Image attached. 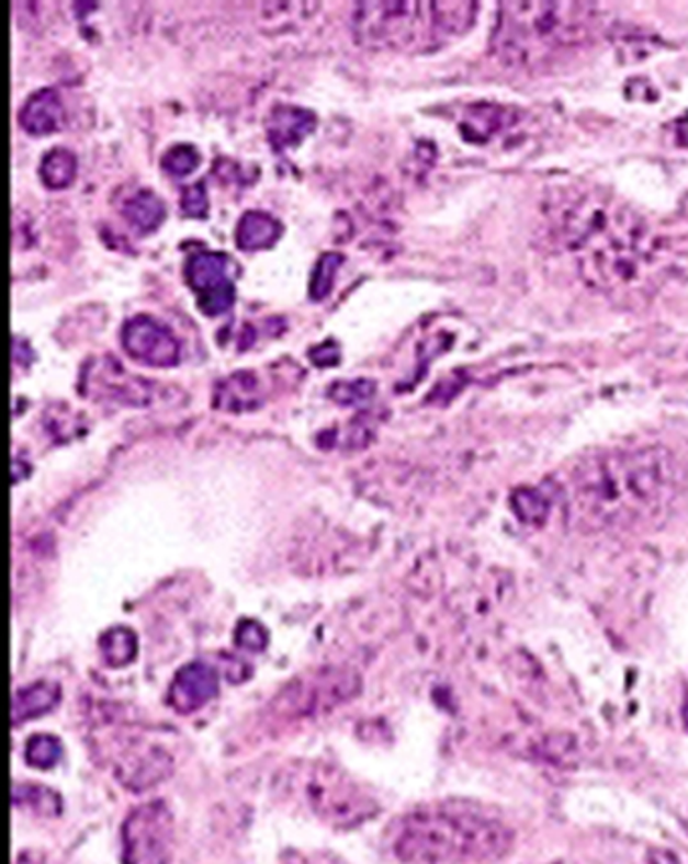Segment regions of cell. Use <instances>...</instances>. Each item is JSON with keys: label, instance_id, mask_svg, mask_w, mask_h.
<instances>
[{"label": "cell", "instance_id": "obj_14", "mask_svg": "<svg viewBox=\"0 0 688 864\" xmlns=\"http://www.w3.org/2000/svg\"><path fill=\"white\" fill-rule=\"evenodd\" d=\"M517 115L519 113L511 107H503L495 103H476L466 110L459 129L466 141L487 144L488 139H493V136H497L505 127L514 125Z\"/></svg>", "mask_w": 688, "mask_h": 864}, {"label": "cell", "instance_id": "obj_9", "mask_svg": "<svg viewBox=\"0 0 688 864\" xmlns=\"http://www.w3.org/2000/svg\"><path fill=\"white\" fill-rule=\"evenodd\" d=\"M122 345L134 361L148 367H176L180 363V343L174 333L150 315H136L125 321Z\"/></svg>", "mask_w": 688, "mask_h": 864}, {"label": "cell", "instance_id": "obj_32", "mask_svg": "<svg viewBox=\"0 0 688 864\" xmlns=\"http://www.w3.org/2000/svg\"><path fill=\"white\" fill-rule=\"evenodd\" d=\"M16 864H43V859H41V854H37V852H23V854L19 856V863Z\"/></svg>", "mask_w": 688, "mask_h": 864}, {"label": "cell", "instance_id": "obj_20", "mask_svg": "<svg viewBox=\"0 0 688 864\" xmlns=\"http://www.w3.org/2000/svg\"><path fill=\"white\" fill-rule=\"evenodd\" d=\"M100 651L103 661L110 667H125L136 659L138 639L134 630L125 627L105 630L100 637Z\"/></svg>", "mask_w": 688, "mask_h": 864}, {"label": "cell", "instance_id": "obj_4", "mask_svg": "<svg viewBox=\"0 0 688 864\" xmlns=\"http://www.w3.org/2000/svg\"><path fill=\"white\" fill-rule=\"evenodd\" d=\"M490 50L500 65L538 73L574 57L596 33L588 2H500Z\"/></svg>", "mask_w": 688, "mask_h": 864}, {"label": "cell", "instance_id": "obj_27", "mask_svg": "<svg viewBox=\"0 0 688 864\" xmlns=\"http://www.w3.org/2000/svg\"><path fill=\"white\" fill-rule=\"evenodd\" d=\"M180 208L187 218H194V220H206L208 212H211V202H208V192L204 187V182L199 184L187 185L182 190V198H180Z\"/></svg>", "mask_w": 688, "mask_h": 864}, {"label": "cell", "instance_id": "obj_28", "mask_svg": "<svg viewBox=\"0 0 688 864\" xmlns=\"http://www.w3.org/2000/svg\"><path fill=\"white\" fill-rule=\"evenodd\" d=\"M235 641H237L240 649L250 651V653H259V651H263L267 643H269V633L257 621L247 618V621H243L238 625L237 633H235Z\"/></svg>", "mask_w": 688, "mask_h": 864}, {"label": "cell", "instance_id": "obj_6", "mask_svg": "<svg viewBox=\"0 0 688 864\" xmlns=\"http://www.w3.org/2000/svg\"><path fill=\"white\" fill-rule=\"evenodd\" d=\"M174 852V818L160 800L134 808L122 827L124 864H170Z\"/></svg>", "mask_w": 688, "mask_h": 864}, {"label": "cell", "instance_id": "obj_31", "mask_svg": "<svg viewBox=\"0 0 688 864\" xmlns=\"http://www.w3.org/2000/svg\"><path fill=\"white\" fill-rule=\"evenodd\" d=\"M648 859L651 864H678L675 854L668 851H652Z\"/></svg>", "mask_w": 688, "mask_h": 864}, {"label": "cell", "instance_id": "obj_2", "mask_svg": "<svg viewBox=\"0 0 688 864\" xmlns=\"http://www.w3.org/2000/svg\"><path fill=\"white\" fill-rule=\"evenodd\" d=\"M680 468L663 447L606 452L582 462L565 490L567 519L584 532H624L663 519Z\"/></svg>", "mask_w": 688, "mask_h": 864}, {"label": "cell", "instance_id": "obj_7", "mask_svg": "<svg viewBox=\"0 0 688 864\" xmlns=\"http://www.w3.org/2000/svg\"><path fill=\"white\" fill-rule=\"evenodd\" d=\"M360 692V678L348 669H322L293 681L275 700L285 717H313L350 702Z\"/></svg>", "mask_w": 688, "mask_h": 864}, {"label": "cell", "instance_id": "obj_22", "mask_svg": "<svg viewBox=\"0 0 688 864\" xmlns=\"http://www.w3.org/2000/svg\"><path fill=\"white\" fill-rule=\"evenodd\" d=\"M511 508L521 522L541 524L550 514L551 502L541 488H519L511 496Z\"/></svg>", "mask_w": 688, "mask_h": 864}, {"label": "cell", "instance_id": "obj_25", "mask_svg": "<svg viewBox=\"0 0 688 864\" xmlns=\"http://www.w3.org/2000/svg\"><path fill=\"white\" fill-rule=\"evenodd\" d=\"M201 166V154L199 149L190 144H178L168 149L160 160V168L170 178H187Z\"/></svg>", "mask_w": 688, "mask_h": 864}, {"label": "cell", "instance_id": "obj_13", "mask_svg": "<svg viewBox=\"0 0 688 864\" xmlns=\"http://www.w3.org/2000/svg\"><path fill=\"white\" fill-rule=\"evenodd\" d=\"M317 127L315 113L295 105H279L267 120V136L277 151L297 148Z\"/></svg>", "mask_w": 688, "mask_h": 864}, {"label": "cell", "instance_id": "obj_21", "mask_svg": "<svg viewBox=\"0 0 688 864\" xmlns=\"http://www.w3.org/2000/svg\"><path fill=\"white\" fill-rule=\"evenodd\" d=\"M13 800L16 806L29 808L41 816H59L63 806L59 794L38 784H14Z\"/></svg>", "mask_w": 688, "mask_h": 864}, {"label": "cell", "instance_id": "obj_16", "mask_svg": "<svg viewBox=\"0 0 688 864\" xmlns=\"http://www.w3.org/2000/svg\"><path fill=\"white\" fill-rule=\"evenodd\" d=\"M59 700L61 687L53 681H37L19 690L13 697L14 726L49 714L50 709L59 704Z\"/></svg>", "mask_w": 688, "mask_h": 864}, {"label": "cell", "instance_id": "obj_24", "mask_svg": "<svg viewBox=\"0 0 688 864\" xmlns=\"http://www.w3.org/2000/svg\"><path fill=\"white\" fill-rule=\"evenodd\" d=\"M63 755L61 741L49 734H37L26 741L25 758L26 764L37 768V770H50L53 765L59 764Z\"/></svg>", "mask_w": 688, "mask_h": 864}, {"label": "cell", "instance_id": "obj_33", "mask_svg": "<svg viewBox=\"0 0 688 864\" xmlns=\"http://www.w3.org/2000/svg\"><path fill=\"white\" fill-rule=\"evenodd\" d=\"M553 864H563V863H553Z\"/></svg>", "mask_w": 688, "mask_h": 864}, {"label": "cell", "instance_id": "obj_1", "mask_svg": "<svg viewBox=\"0 0 688 864\" xmlns=\"http://www.w3.org/2000/svg\"><path fill=\"white\" fill-rule=\"evenodd\" d=\"M548 223L588 286L625 297L654 269L648 224L600 187L560 185L548 202Z\"/></svg>", "mask_w": 688, "mask_h": 864}, {"label": "cell", "instance_id": "obj_11", "mask_svg": "<svg viewBox=\"0 0 688 864\" xmlns=\"http://www.w3.org/2000/svg\"><path fill=\"white\" fill-rule=\"evenodd\" d=\"M218 693V675L213 667L194 661L176 673L168 690V704L178 714H192L208 704Z\"/></svg>", "mask_w": 688, "mask_h": 864}, {"label": "cell", "instance_id": "obj_29", "mask_svg": "<svg viewBox=\"0 0 688 864\" xmlns=\"http://www.w3.org/2000/svg\"><path fill=\"white\" fill-rule=\"evenodd\" d=\"M309 357L317 367H334L338 365L339 346L334 341H327L324 345L313 346Z\"/></svg>", "mask_w": 688, "mask_h": 864}, {"label": "cell", "instance_id": "obj_30", "mask_svg": "<svg viewBox=\"0 0 688 864\" xmlns=\"http://www.w3.org/2000/svg\"><path fill=\"white\" fill-rule=\"evenodd\" d=\"M675 137H676V144H678L680 148L688 149V112L685 113V115H680V117L676 120Z\"/></svg>", "mask_w": 688, "mask_h": 864}, {"label": "cell", "instance_id": "obj_3", "mask_svg": "<svg viewBox=\"0 0 688 864\" xmlns=\"http://www.w3.org/2000/svg\"><path fill=\"white\" fill-rule=\"evenodd\" d=\"M390 844L406 864L483 863L511 851L514 832L478 806L440 803L402 816Z\"/></svg>", "mask_w": 688, "mask_h": 864}, {"label": "cell", "instance_id": "obj_15", "mask_svg": "<svg viewBox=\"0 0 688 864\" xmlns=\"http://www.w3.org/2000/svg\"><path fill=\"white\" fill-rule=\"evenodd\" d=\"M283 226L275 216L263 211H249L240 216L235 230V242L238 250L245 252H261L277 245L281 238Z\"/></svg>", "mask_w": 688, "mask_h": 864}, {"label": "cell", "instance_id": "obj_19", "mask_svg": "<svg viewBox=\"0 0 688 864\" xmlns=\"http://www.w3.org/2000/svg\"><path fill=\"white\" fill-rule=\"evenodd\" d=\"M79 161L77 156L67 148H53L47 151L38 166V178L49 190H65L74 184L77 178Z\"/></svg>", "mask_w": 688, "mask_h": 864}, {"label": "cell", "instance_id": "obj_23", "mask_svg": "<svg viewBox=\"0 0 688 864\" xmlns=\"http://www.w3.org/2000/svg\"><path fill=\"white\" fill-rule=\"evenodd\" d=\"M343 260H346L343 254H339V252H326L315 262L312 278H309V298L313 303H322L331 295L339 266L343 264Z\"/></svg>", "mask_w": 688, "mask_h": 864}, {"label": "cell", "instance_id": "obj_17", "mask_svg": "<svg viewBox=\"0 0 688 864\" xmlns=\"http://www.w3.org/2000/svg\"><path fill=\"white\" fill-rule=\"evenodd\" d=\"M122 216L139 235H151L166 220V206L156 192L142 187L122 204Z\"/></svg>", "mask_w": 688, "mask_h": 864}, {"label": "cell", "instance_id": "obj_8", "mask_svg": "<svg viewBox=\"0 0 688 864\" xmlns=\"http://www.w3.org/2000/svg\"><path fill=\"white\" fill-rule=\"evenodd\" d=\"M188 288L196 297V307L206 317H221L235 305V283L230 278V259L218 250L190 254L184 264Z\"/></svg>", "mask_w": 688, "mask_h": 864}, {"label": "cell", "instance_id": "obj_18", "mask_svg": "<svg viewBox=\"0 0 688 864\" xmlns=\"http://www.w3.org/2000/svg\"><path fill=\"white\" fill-rule=\"evenodd\" d=\"M259 379L249 371H240L218 383L214 394L216 408L235 413L259 408Z\"/></svg>", "mask_w": 688, "mask_h": 864}, {"label": "cell", "instance_id": "obj_10", "mask_svg": "<svg viewBox=\"0 0 688 864\" xmlns=\"http://www.w3.org/2000/svg\"><path fill=\"white\" fill-rule=\"evenodd\" d=\"M113 774L129 791H148L172 774V758L158 746L136 741L115 755Z\"/></svg>", "mask_w": 688, "mask_h": 864}, {"label": "cell", "instance_id": "obj_12", "mask_svg": "<svg viewBox=\"0 0 688 864\" xmlns=\"http://www.w3.org/2000/svg\"><path fill=\"white\" fill-rule=\"evenodd\" d=\"M65 124V107L55 89H38L19 112L21 129L33 137H45L61 129Z\"/></svg>", "mask_w": 688, "mask_h": 864}, {"label": "cell", "instance_id": "obj_5", "mask_svg": "<svg viewBox=\"0 0 688 864\" xmlns=\"http://www.w3.org/2000/svg\"><path fill=\"white\" fill-rule=\"evenodd\" d=\"M281 784L291 800L303 804L313 816L341 830L360 827L380 810L360 784L334 765H295Z\"/></svg>", "mask_w": 688, "mask_h": 864}, {"label": "cell", "instance_id": "obj_26", "mask_svg": "<svg viewBox=\"0 0 688 864\" xmlns=\"http://www.w3.org/2000/svg\"><path fill=\"white\" fill-rule=\"evenodd\" d=\"M375 394V383L370 379H356V382H339L331 387L329 396L339 406H360L363 401L372 399Z\"/></svg>", "mask_w": 688, "mask_h": 864}]
</instances>
